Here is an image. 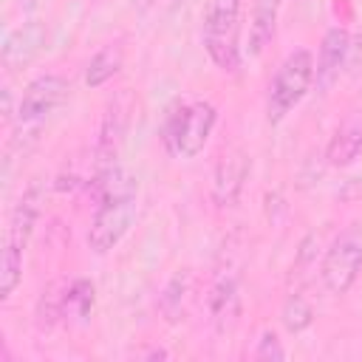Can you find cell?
Returning a JSON list of instances; mask_svg holds the SVG:
<instances>
[{"label":"cell","mask_w":362,"mask_h":362,"mask_svg":"<svg viewBox=\"0 0 362 362\" xmlns=\"http://www.w3.org/2000/svg\"><path fill=\"white\" fill-rule=\"evenodd\" d=\"M215 119L218 113L209 102H178L175 107H170L161 127L164 147L178 158L198 156L212 136Z\"/></svg>","instance_id":"6da1fadb"},{"label":"cell","mask_w":362,"mask_h":362,"mask_svg":"<svg viewBox=\"0 0 362 362\" xmlns=\"http://www.w3.org/2000/svg\"><path fill=\"white\" fill-rule=\"evenodd\" d=\"M314 71H317L314 68V57L305 48L291 51L280 62V68H277V74H274V79L269 85V102H266L272 124L283 122L305 99V93H308L311 82H314Z\"/></svg>","instance_id":"7a4b0ae2"},{"label":"cell","mask_w":362,"mask_h":362,"mask_svg":"<svg viewBox=\"0 0 362 362\" xmlns=\"http://www.w3.org/2000/svg\"><path fill=\"white\" fill-rule=\"evenodd\" d=\"M238 14L240 0H204V45L221 71L235 74L238 54Z\"/></svg>","instance_id":"3957f363"},{"label":"cell","mask_w":362,"mask_h":362,"mask_svg":"<svg viewBox=\"0 0 362 362\" xmlns=\"http://www.w3.org/2000/svg\"><path fill=\"white\" fill-rule=\"evenodd\" d=\"M362 269V223H348L322 257V283L331 294H348Z\"/></svg>","instance_id":"277c9868"},{"label":"cell","mask_w":362,"mask_h":362,"mask_svg":"<svg viewBox=\"0 0 362 362\" xmlns=\"http://www.w3.org/2000/svg\"><path fill=\"white\" fill-rule=\"evenodd\" d=\"M133 221H136V187L102 198L88 229V246L96 255L110 252L127 235Z\"/></svg>","instance_id":"5b68a950"},{"label":"cell","mask_w":362,"mask_h":362,"mask_svg":"<svg viewBox=\"0 0 362 362\" xmlns=\"http://www.w3.org/2000/svg\"><path fill=\"white\" fill-rule=\"evenodd\" d=\"M68 96V82L57 74H45V76H37L25 85L23 96H20V105H17V119L23 124H31V122H40L45 119L51 110H57Z\"/></svg>","instance_id":"8992f818"},{"label":"cell","mask_w":362,"mask_h":362,"mask_svg":"<svg viewBox=\"0 0 362 362\" xmlns=\"http://www.w3.org/2000/svg\"><path fill=\"white\" fill-rule=\"evenodd\" d=\"M246 178H249V156L243 150H229L218 167H215V175H212V201L226 209V206H235L243 195V187H246Z\"/></svg>","instance_id":"52a82bcc"},{"label":"cell","mask_w":362,"mask_h":362,"mask_svg":"<svg viewBox=\"0 0 362 362\" xmlns=\"http://www.w3.org/2000/svg\"><path fill=\"white\" fill-rule=\"evenodd\" d=\"M130 93H119L107 110H105V119H102V130H99V141H96V158H99V170L102 167H110L116 161V153L124 141V133H127V122H130Z\"/></svg>","instance_id":"ba28073f"},{"label":"cell","mask_w":362,"mask_h":362,"mask_svg":"<svg viewBox=\"0 0 362 362\" xmlns=\"http://www.w3.org/2000/svg\"><path fill=\"white\" fill-rule=\"evenodd\" d=\"M42 42H45V28H42L40 23H25L23 28H17V31H11V34L6 37V45H3V65H6L8 71H17V68L28 65V62L40 54Z\"/></svg>","instance_id":"9c48e42d"},{"label":"cell","mask_w":362,"mask_h":362,"mask_svg":"<svg viewBox=\"0 0 362 362\" xmlns=\"http://www.w3.org/2000/svg\"><path fill=\"white\" fill-rule=\"evenodd\" d=\"M348 51H351V37H348V31L339 28V25H337V28H328L325 37H322L320 59H317V71H314V76H317V82H320L322 88H328V85L337 79L339 68H342L345 59H348Z\"/></svg>","instance_id":"30bf717a"},{"label":"cell","mask_w":362,"mask_h":362,"mask_svg":"<svg viewBox=\"0 0 362 362\" xmlns=\"http://www.w3.org/2000/svg\"><path fill=\"white\" fill-rule=\"evenodd\" d=\"M40 204H42V189H40V184H31L20 195V201H17L14 212H11L8 243H14L17 249H25L28 240H31L34 226H37V218H40Z\"/></svg>","instance_id":"8fae6325"},{"label":"cell","mask_w":362,"mask_h":362,"mask_svg":"<svg viewBox=\"0 0 362 362\" xmlns=\"http://www.w3.org/2000/svg\"><path fill=\"white\" fill-rule=\"evenodd\" d=\"M277 28V0H255L252 23H249V57H260L266 45L274 40Z\"/></svg>","instance_id":"7c38bea8"},{"label":"cell","mask_w":362,"mask_h":362,"mask_svg":"<svg viewBox=\"0 0 362 362\" xmlns=\"http://www.w3.org/2000/svg\"><path fill=\"white\" fill-rule=\"evenodd\" d=\"M209 311H212V322L218 325V331H226L238 314H240V294H238V283L235 277H221L209 294Z\"/></svg>","instance_id":"4fadbf2b"},{"label":"cell","mask_w":362,"mask_h":362,"mask_svg":"<svg viewBox=\"0 0 362 362\" xmlns=\"http://www.w3.org/2000/svg\"><path fill=\"white\" fill-rule=\"evenodd\" d=\"M359 153H362V124L351 122L337 130V136L325 150V158L331 167H348Z\"/></svg>","instance_id":"5bb4252c"},{"label":"cell","mask_w":362,"mask_h":362,"mask_svg":"<svg viewBox=\"0 0 362 362\" xmlns=\"http://www.w3.org/2000/svg\"><path fill=\"white\" fill-rule=\"evenodd\" d=\"M124 62V51L122 45H105L102 51L93 54V59L88 62V71H85V85L88 88H99L105 85Z\"/></svg>","instance_id":"9a60e30c"},{"label":"cell","mask_w":362,"mask_h":362,"mask_svg":"<svg viewBox=\"0 0 362 362\" xmlns=\"http://www.w3.org/2000/svg\"><path fill=\"white\" fill-rule=\"evenodd\" d=\"M90 308H93V283H90V280H74L71 288L62 294L59 311L85 320V317L90 314Z\"/></svg>","instance_id":"2e32d148"},{"label":"cell","mask_w":362,"mask_h":362,"mask_svg":"<svg viewBox=\"0 0 362 362\" xmlns=\"http://www.w3.org/2000/svg\"><path fill=\"white\" fill-rule=\"evenodd\" d=\"M280 320H283L286 331L300 334V331H305V328L314 322V308H311V303H308L303 294H288L286 303H283Z\"/></svg>","instance_id":"e0dca14e"},{"label":"cell","mask_w":362,"mask_h":362,"mask_svg":"<svg viewBox=\"0 0 362 362\" xmlns=\"http://www.w3.org/2000/svg\"><path fill=\"white\" fill-rule=\"evenodd\" d=\"M23 277V249H17L14 243H6L3 252V266H0V297H11L17 283Z\"/></svg>","instance_id":"ac0fdd59"},{"label":"cell","mask_w":362,"mask_h":362,"mask_svg":"<svg viewBox=\"0 0 362 362\" xmlns=\"http://www.w3.org/2000/svg\"><path fill=\"white\" fill-rule=\"evenodd\" d=\"M184 291H187V280H184L181 274L173 277L170 286H167V291H164V297H161V308H164L167 320H178L181 303H184Z\"/></svg>","instance_id":"d6986e66"},{"label":"cell","mask_w":362,"mask_h":362,"mask_svg":"<svg viewBox=\"0 0 362 362\" xmlns=\"http://www.w3.org/2000/svg\"><path fill=\"white\" fill-rule=\"evenodd\" d=\"M255 359H286V351L274 331H263L255 348Z\"/></svg>","instance_id":"ffe728a7"}]
</instances>
